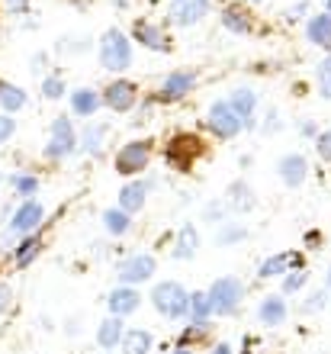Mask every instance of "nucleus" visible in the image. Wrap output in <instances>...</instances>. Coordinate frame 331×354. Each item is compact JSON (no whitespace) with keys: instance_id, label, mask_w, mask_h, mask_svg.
Instances as JSON below:
<instances>
[{"instance_id":"f257e3e1","label":"nucleus","mask_w":331,"mask_h":354,"mask_svg":"<svg viewBox=\"0 0 331 354\" xmlns=\"http://www.w3.org/2000/svg\"><path fill=\"white\" fill-rule=\"evenodd\" d=\"M100 62L106 71H122L129 68L132 62V48H129V39L122 36L120 29H110L100 42Z\"/></svg>"},{"instance_id":"f03ea898","label":"nucleus","mask_w":331,"mask_h":354,"mask_svg":"<svg viewBox=\"0 0 331 354\" xmlns=\"http://www.w3.org/2000/svg\"><path fill=\"white\" fill-rule=\"evenodd\" d=\"M151 299H155L158 313H164V316L177 319L187 313V303H190V297L184 293V287L180 283H174V280H164V283H158L155 293H151Z\"/></svg>"},{"instance_id":"7ed1b4c3","label":"nucleus","mask_w":331,"mask_h":354,"mask_svg":"<svg viewBox=\"0 0 331 354\" xmlns=\"http://www.w3.org/2000/svg\"><path fill=\"white\" fill-rule=\"evenodd\" d=\"M206 299H209V313H219V316L235 313V306H238V299H241L238 280H231V277L216 280V283H212V290L206 293Z\"/></svg>"},{"instance_id":"20e7f679","label":"nucleus","mask_w":331,"mask_h":354,"mask_svg":"<svg viewBox=\"0 0 331 354\" xmlns=\"http://www.w3.org/2000/svg\"><path fill=\"white\" fill-rule=\"evenodd\" d=\"M241 126H245V122L238 120V113L231 110L229 103H216L209 110V129L216 132V136H222V139H231Z\"/></svg>"},{"instance_id":"39448f33","label":"nucleus","mask_w":331,"mask_h":354,"mask_svg":"<svg viewBox=\"0 0 331 354\" xmlns=\"http://www.w3.org/2000/svg\"><path fill=\"white\" fill-rule=\"evenodd\" d=\"M148 165V145L145 142H129L126 149L116 155V171L120 174H138Z\"/></svg>"},{"instance_id":"423d86ee","label":"nucleus","mask_w":331,"mask_h":354,"mask_svg":"<svg viewBox=\"0 0 331 354\" xmlns=\"http://www.w3.org/2000/svg\"><path fill=\"white\" fill-rule=\"evenodd\" d=\"M74 145H77V142H74L71 122H68V116H58V120L52 122V142H48V155H52V158L71 155Z\"/></svg>"},{"instance_id":"0eeeda50","label":"nucleus","mask_w":331,"mask_h":354,"mask_svg":"<svg viewBox=\"0 0 331 354\" xmlns=\"http://www.w3.org/2000/svg\"><path fill=\"white\" fill-rule=\"evenodd\" d=\"M116 274H120L122 283H138V280H148L151 274H155V258H151V254H135V258H129V261H122Z\"/></svg>"},{"instance_id":"6e6552de","label":"nucleus","mask_w":331,"mask_h":354,"mask_svg":"<svg viewBox=\"0 0 331 354\" xmlns=\"http://www.w3.org/2000/svg\"><path fill=\"white\" fill-rule=\"evenodd\" d=\"M206 10H209V0H174L171 3V23L190 26V23L206 17Z\"/></svg>"},{"instance_id":"1a4fd4ad","label":"nucleus","mask_w":331,"mask_h":354,"mask_svg":"<svg viewBox=\"0 0 331 354\" xmlns=\"http://www.w3.org/2000/svg\"><path fill=\"white\" fill-rule=\"evenodd\" d=\"M103 100H106V106H110V110H116V113L129 110L132 103H135V87H132L129 81H116V84L106 87Z\"/></svg>"},{"instance_id":"9d476101","label":"nucleus","mask_w":331,"mask_h":354,"mask_svg":"<svg viewBox=\"0 0 331 354\" xmlns=\"http://www.w3.org/2000/svg\"><path fill=\"white\" fill-rule=\"evenodd\" d=\"M200 145L202 142L196 139V136H177V139L171 142V149H167V158L177 161V165H187L193 155H200Z\"/></svg>"},{"instance_id":"9b49d317","label":"nucleus","mask_w":331,"mask_h":354,"mask_svg":"<svg viewBox=\"0 0 331 354\" xmlns=\"http://www.w3.org/2000/svg\"><path fill=\"white\" fill-rule=\"evenodd\" d=\"M39 223H42V206L39 203H23L10 225H13V232H32Z\"/></svg>"},{"instance_id":"f8f14e48","label":"nucleus","mask_w":331,"mask_h":354,"mask_svg":"<svg viewBox=\"0 0 331 354\" xmlns=\"http://www.w3.org/2000/svg\"><path fill=\"white\" fill-rule=\"evenodd\" d=\"M138 299H142V297H138L132 287H120V290H113V293H110V309L122 319L126 313H135V309H138Z\"/></svg>"},{"instance_id":"ddd939ff","label":"nucleus","mask_w":331,"mask_h":354,"mask_svg":"<svg viewBox=\"0 0 331 354\" xmlns=\"http://www.w3.org/2000/svg\"><path fill=\"white\" fill-rule=\"evenodd\" d=\"M305 171H309V165H305V158H299V155H290V158L280 161V177H283L290 187H299L305 180Z\"/></svg>"},{"instance_id":"4468645a","label":"nucleus","mask_w":331,"mask_h":354,"mask_svg":"<svg viewBox=\"0 0 331 354\" xmlns=\"http://www.w3.org/2000/svg\"><path fill=\"white\" fill-rule=\"evenodd\" d=\"M148 351H151V335L145 328H135V332L122 335V354H148Z\"/></svg>"},{"instance_id":"2eb2a0df","label":"nucleus","mask_w":331,"mask_h":354,"mask_svg":"<svg viewBox=\"0 0 331 354\" xmlns=\"http://www.w3.org/2000/svg\"><path fill=\"white\" fill-rule=\"evenodd\" d=\"M286 319V306L280 297H267L264 303H261V322L264 326H280Z\"/></svg>"},{"instance_id":"dca6fc26","label":"nucleus","mask_w":331,"mask_h":354,"mask_svg":"<svg viewBox=\"0 0 331 354\" xmlns=\"http://www.w3.org/2000/svg\"><path fill=\"white\" fill-rule=\"evenodd\" d=\"M122 335H126V328H122V319L113 316V319H106V322L100 326V332H97V342H100L103 348H113V345H120Z\"/></svg>"},{"instance_id":"f3484780","label":"nucleus","mask_w":331,"mask_h":354,"mask_svg":"<svg viewBox=\"0 0 331 354\" xmlns=\"http://www.w3.org/2000/svg\"><path fill=\"white\" fill-rule=\"evenodd\" d=\"M142 203H145V184H129V187H122V194H120L122 213H135V209H142Z\"/></svg>"},{"instance_id":"a211bd4d","label":"nucleus","mask_w":331,"mask_h":354,"mask_svg":"<svg viewBox=\"0 0 331 354\" xmlns=\"http://www.w3.org/2000/svg\"><path fill=\"white\" fill-rule=\"evenodd\" d=\"M135 39L142 42V46H148V48H158V52H164L167 48V39L161 36L151 23H135Z\"/></svg>"},{"instance_id":"6ab92c4d","label":"nucleus","mask_w":331,"mask_h":354,"mask_svg":"<svg viewBox=\"0 0 331 354\" xmlns=\"http://www.w3.org/2000/svg\"><path fill=\"white\" fill-rule=\"evenodd\" d=\"M71 106H74V113H81V116H93L97 106H100V97H97L93 91H74L71 93Z\"/></svg>"},{"instance_id":"aec40b11","label":"nucleus","mask_w":331,"mask_h":354,"mask_svg":"<svg viewBox=\"0 0 331 354\" xmlns=\"http://www.w3.org/2000/svg\"><path fill=\"white\" fill-rule=\"evenodd\" d=\"M309 39H312L315 46L331 48V17H315L309 23Z\"/></svg>"},{"instance_id":"412c9836","label":"nucleus","mask_w":331,"mask_h":354,"mask_svg":"<svg viewBox=\"0 0 331 354\" xmlns=\"http://www.w3.org/2000/svg\"><path fill=\"white\" fill-rule=\"evenodd\" d=\"M254 103H258V100H254V93H251V91H238L235 97H231L229 106H231L235 113H238V120H241V122H248V120H251V113H254Z\"/></svg>"},{"instance_id":"4be33fe9","label":"nucleus","mask_w":331,"mask_h":354,"mask_svg":"<svg viewBox=\"0 0 331 354\" xmlns=\"http://www.w3.org/2000/svg\"><path fill=\"white\" fill-rule=\"evenodd\" d=\"M190 87H193V75H187V71H180V75H171L164 81V97H184Z\"/></svg>"},{"instance_id":"5701e85b","label":"nucleus","mask_w":331,"mask_h":354,"mask_svg":"<svg viewBox=\"0 0 331 354\" xmlns=\"http://www.w3.org/2000/svg\"><path fill=\"white\" fill-rule=\"evenodd\" d=\"M222 23H225L229 29H235V32H248V29H251L248 13H245V10H238V7L225 10V13H222Z\"/></svg>"},{"instance_id":"b1692460","label":"nucleus","mask_w":331,"mask_h":354,"mask_svg":"<svg viewBox=\"0 0 331 354\" xmlns=\"http://www.w3.org/2000/svg\"><path fill=\"white\" fill-rule=\"evenodd\" d=\"M0 103H3L7 110H19V106L26 103V93L13 84H0Z\"/></svg>"},{"instance_id":"393cba45","label":"nucleus","mask_w":331,"mask_h":354,"mask_svg":"<svg viewBox=\"0 0 331 354\" xmlns=\"http://www.w3.org/2000/svg\"><path fill=\"white\" fill-rule=\"evenodd\" d=\"M103 223H106V229H110L113 235H122L126 229H129V216L122 213V209H106Z\"/></svg>"},{"instance_id":"a878e982","label":"nucleus","mask_w":331,"mask_h":354,"mask_svg":"<svg viewBox=\"0 0 331 354\" xmlns=\"http://www.w3.org/2000/svg\"><path fill=\"white\" fill-rule=\"evenodd\" d=\"M196 242H200V239H196V229H190V225H187L184 232H180V242H177V258H190V254L196 252Z\"/></svg>"},{"instance_id":"bb28decb","label":"nucleus","mask_w":331,"mask_h":354,"mask_svg":"<svg viewBox=\"0 0 331 354\" xmlns=\"http://www.w3.org/2000/svg\"><path fill=\"white\" fill-rule=\"evenodd\" d=\"M39 248H42V242H39V239H26V242L19 245V252H17V264H19V268H26V264L39 254Z\"/></svg>"},{"instance_id":"cd10ccee","label":"nucleus","mask_w":331,"mask_h":354,"mask_svg":"<svg viewBox=\"0 0 331 354\" xmlns=\"http://www.w3.org/2000/svg\"><path fill=\"white\" fill-rule=\"evenodd\" d=\"M187 306L193 309V319H196V322H202V319L209 316V299H206V293H193Z\"/></svg>"},{"instance_id":"c85d7f7f","label":"nucleus","mask_w":331,"mask_h":354,"mask_svg":"<svg viewBox=\"0 0 331 354\" xmlns=\"http://www.w3.org/2000/svg\"><path fill=\"white\" fill-rule=\"evenodd\" d=\"M286 254H276V258H270V261H264V268H261V277H276V274H283L286 268Z\"/></svg>"},{"instance_id":"c756f323","label":"nucleus","mask_w":331,"mask_h":354,"mask_svg":"<svg viewBox=\"0 0 331 354\" xmlns=\"http://www.w3.org/2000/svg\"><path fill=\"white\" fill-rule=\"evenodd\" d=\"M319 91H322V97L331 100V58L319 65Z\"/></svg>"},{"instance_id":"7c9ffc66","label":"nucleus","mask_w":331,"mask_h":354,"mask_svg":"<svg viewBox=\"0 0 331 354\" xmlns=\"http://www.w3.org/2000/svg\"><path fill=\"white\" fill-rule=\"evenodd\" d=\"M231 196H235V200H231V206H235V209H248V206H251V190H245L241 184L231 187Z\"/></svg>"},{"instance_id":"2f4dec72","label":"nucleus","mask_w":331,"mask_h":354,"mask_svg":"<svg viewBox=\"0 0 331 354\" xmlns=\"http://www.w3.org/2000/svg\"><path fill=\"white\" fill-rule=\"evenodd\" d=\"M100 139H103V126H91V129L84 132V149L87 151L100 149Z\"/></svg>"},{"instance_id":"473e14b6","label":"nucleus","mask_w":331,"mask_h":354,"mask_svg":"<svg viewBox=\"0 0 331 354\" xmlns=\"http://www.w3.org/2000/svg\"><path fill=\"white\" fill-rule=\"evenodd\" d=\"M42 93L55 100V97H62V93H65V87H62V81H58V77H48L46 84H42Z\"/></svg>"},{"instance_id":"72a5a7b5","label":"nucleus","mask_w":331,"mask_h":354,"mask_svg":"<svg viewBox=\"0 0 331 354\" xmlns=\"http://www.w3.org/2000/svg\"><path fill=\"white\" fill-rule=\"evenodd\" d=\"M319 155H322V158H331V129L319 136Z\"/></svg>"},{"instance_id":"f704fd0d","label":"nucleus","mask_w":331,"mask_h":354,"mask_svg":"<svg viewBox=\"0 0 331 354\" xmlns=\"http://www.w3.org/2000/svg\"><path fill=\"white\" fill-rule=\"evenodd\" d=\"M13 184H17L19 194H32V190H36V180H32V177H17Z\"/></svg>"},{"instance_id":"c9c22d12","label":"nucleus","mask_w":331,"mask_h":354,"mask_svg":"<svg viewBox=\"0 0 331 354\" xmlns=\"http://www.w3.org/2000/svg\"><path fill=\"white\" fill-rule=\"evenodd\" d=\"M13 136V120L10 116H0V142H7Z\"/></svg>"},{"instance_id":"e433bc0d","label":"nucleus","mask_w":331,"mask_h":354,"mask_svg":"<svg viewBox=\"0 0 331 354\" xmlns=\"http://www.w3.org/2000/svg\"><path fill=\"white\" fill-rule=\"evenodd\" d=\"M303 283H305V274H303V270H296L293 277H286V290H299Z\"/></svg>"},{"instance_id":"4c0bfd02","label":"nucleus","mask_w":331,"mask_h":354,"mask_svg":"<svg viewBox=\"0 0 331 354\" xmlns=\"http://www.w3.org/2000/svg\"><path fill=\"white\" fill-rule=\"evenodd\" d=\"M7 303H10V290H7V287H0V313L7 309Z\"/></svg>"},{"instance_id":"58836bf2","label":"nucleus","mask_w":331,"mask_h":354,"mask_svg":"<svg viewBox=\"0 0 331 354\" xmlns=\"http://www.w3.org/2000/svg\"><path fill=\"white\" fill-rule=\"evenodd\" d=\"M212 354H229V345H222V348H216Z\"/></svg>"},{"instance_id":"ea45409f","label":"nucleus","mask_w":331,"mask_h":354,"mask_svg":"<svg viewBox=\"0 0 331 354\" xmlns=\"http://www.w3.org/2000/svg\"><path fill=\"white\" fill-rule=\"evenodd\" d=\"M174 354H190V351H187V348H177V351Z\"/></svg>"},{"instance_id":"a19ab883","label":"nucleus","mask_w":331,"mask_h":354,"mask_svg":"<svg viewBox=\"0 0 331 354\" xmlns=\"http://www.w3.org/2000/svg\"><path fill=\"white\" fill-rule=\"evenodd\" d=\"M328 10H331V0H328Z\"/></svg>"}]
</instances>
